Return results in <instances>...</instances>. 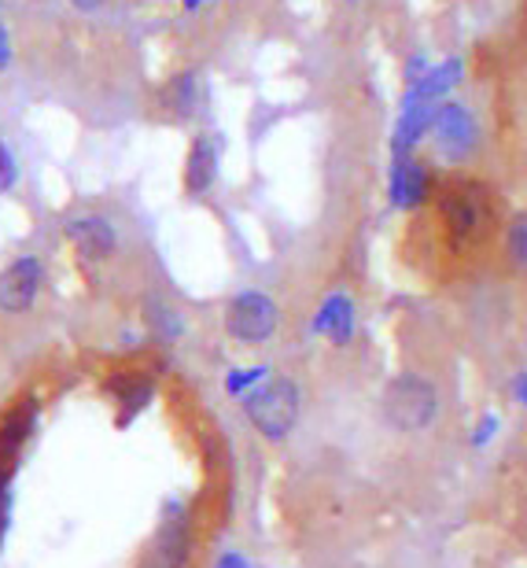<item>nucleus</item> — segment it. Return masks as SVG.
I'll list each match as a JSON object with an SVG mask.
<instances>
[{
	"label": "nucleus",
	"instance_id": "nucleus-7",
	"mask_svg": "<svg viewBox=\"0 0 527 568\" xmlns=\"http://www.w3.org/2000/svg\"><path fill=\"white\" fill-rule=\"evenodd\" d=\"M203 97H207V89H203V74L196 71V67H185V71L170 74L166 82L159 85L155 108L166 122L185 126V122H192L203 111Z\"/></svg>",
	"mask_w": 527,
	"mask_h": 568
},
{
	"label": "nucleus",
	"instance_id": "nucleus-21",
	"mask_svg": "<svg viewBox=\"0 0 527 568\" xmlns=\"http://www.w3.org/2000/svg\"><path fill=\"white\" fill-rule=\"evenodd\" d=\"M11 63V33L0 27V71H8Z\"/></svg>",
	"mask_w": 527,
	"mask_h": 568
},
{
	"label": "nucleus",
	"instance_id": "nucleus-18",
	"mask_svg": "<svg viewBox=\"0 0 527 568\" xmlns=\"http://www.w3.org/2000/svg\"><path fill=\"white\" fill-rule=\"evenodd\" d=\"M501 252H506V263L527 277V211L509 214L501 225Z\"/></svg>",
	"mask_w": 527,
	"mask_h": 568
},
{
	"label": "nucleus",
	"instance_id": "nucleus-4",
	"mask_svg": "<svg viewBox=\"0 0 527 568\" xmlns=\"http://www.w3.org/2000/svg\"><path fill=\"white\" fill-rule=\"evenodd\" d=\"M428 141L443 163L465 166L468 159H476V152L484 148V126H479V115L465 104V100L450 97L435 108Z\"/></svg>",
	"mask_w": 527,
	"mask_h": 568
},
{
	"label": "nucleus",
	"instance_id": "nucleus-10",
	"mask_svg": "<svg viewBox=\"0 0 527 568\" xmlns=\"http://www.w3.org/2000/svg\"><path fill=\"white\" fill-rule=\"evenodd\" d=\"M217 174H222V144H217L214 133H196V138L189 141L185 170H181V185H185L189 200L207 196L217 185Z\"/></svg>",
	"mask_w": 527,
	"mask_h": 568
},
{
	"label": "nucleus",
	"instance_id": "nucleus-24",
	"mask_svg": "<svg viewBox=\"0 0 527 568\" xmlns=\"http://www.w3.org/2000/svg\"><path fill=\"white\" fill-rule=\"evenodd\" d=\"M181 4H185L189 11H196V8H203V4H207V0H181Z\"/></svg>",
	"mask_w": 527,
	"mask_h": 568
},
{
	"label": "nucleus",
	"instance_id": "nucleus-8",
	"mask_svg": "<svg viewBox=\"0 0 527 568\" xmlns=\"http://www.w3.org/2000/svg\"><path fill=\"white\" fill-rule=\"evenodd\" d=\"M63 236L85 263H108L119 252V233L104 214H74V219H67Z\"/></svg>",
	"mask_w": 527,
	"mask_h": 568
},
{
	"label": "nucleus",
	"instance_id": "nucleus-2",
	"mask_svg": "<svg viewBox=\"0 0 527 568\" xmlns=\"http://www.w3.org/2000/svg\"><path fill=\"white\" fill-rule=\"evenodd\" d=\"M300 410H303V395H300V384L292 377L262 381L244 399L247 422L255 425L262 439H273V443L292 436V428L300 425Z\"/></svg>",
	"mask_w": 527,
	"mask_h": 568
},
{
	"label": "nucleus",
	"instance_id": "nucleus-14",
	"mask_svg": "<svg viewBox=\"0 0 527 568\" xmlns=\"http://www.w3.org/2000/svg\"><path fill=\"white\" fill-rule=\"evenodd\" d=\"M439 108V104H435ZM435 108L428 104H398V119L392 130V155H414L420 141H428Z\"/></svg>",
	"mask_w": 527,
	"mask_h": 568
},
{
	"label": "nucleus",
	"instance_id": "nucleus-1",
	"mask_svg": "<svg viewBox=\"0 0 527 568\" xmlns=\"http://www.w3.org/2000/svg\"><path fill=\"white\" fill-rule=\"evenodd\" d=\"M435 214H439L443 236L454 252H473L487 244L501 225L498 196L479 178H446L435 185Z\"/></svg>",
	"mask_w": 527,
	"mask_h": 568
},
{
	"label": "nucleus",
	"instance_id": "nucleus-19",
	"mask_svg": "<svg viewBox=\"0 0 527 568\" xmlns=\"http://www.w3.org/2000/svg\"><path fill=\"white\" fill-rule=\"evenodd\" d=\"M16 181H19V163H16V155H11V148L0 141V192H8Z\"/></svg>",
	"mask_w": 527,
	"mask_h": 568
},
{
	"label": "nucleus",
	"instance_id": "nucleus-9",
	"mask_svg": "<svg viewBox=\"0 0 527 568\" xmlns=\"http://www.w3.org/2000/svg\"><path fill=\"white\" fill-rule=\"evenodd\" d=\"M44 288V266L38 255H22L0 274V311L27 314Z\"/></svg>",
	"mask_w": 527,
	"mask_h": 568
},
{
	"label": "nucleus",
	"instance_id": "nucleus-23",
	"mask_svg": "<svg viewBox=\"0 0 527 568\" xmlns=\"http://www.w3.org/2000/svg\"><path fill=\"white\" fill-rule=\"evenodd\" d=\"M217 568H247V565L240 561L236 554H229V558H222V561H217Z\"/></svg>",
	"mask_w": 527,
	"mask_h": 568
},
{
	"label": "nucleus",
	"instance_id": "nucleus-15",
	"mask_svg": "<svg viewBox=\"0 0 527 568\" xmlns=\"http://www.w3.org/2000/svg\"><path fill=\"white\" fill-rule=\"evenodd\" d=\"M111 388H114V399H119V425H130L155 395L152 381L136 377V373H119V377L111 381Z\"/></svg>",
	"mask_w": 527,
	"mask_h": 568
},
{
	"label": "nucleus",
	"instance_id": "nucleus-17",
	"mask_svg": "<svg viewBox=\"0 0 527 568\" xmlns=\"http://www.w3.org/2000/svg\"><path fill=\"white\" fill-rule=\"evenodd\" d=\"M144 325H148V333L159 339V344H174V339L185 333L181 314L166 300H159V295H148V300H144Z\"/></svg>",
	"mask_w": 527,
	"mask_h": 568
},
{
	"label": "nucleus",
	"instance_id": "nucleus-11",
	"mask_svg": "<svg viewBox=\"0 0 527 568\" xmlns=\"http://www.w3.org/2000/svg\"><path fill=\"white\" fill-rule=\"evenodd\" d=\"M189 550H192L189 520L181 514H170V517H163V525H159L152 542L141 550L136 568H185Z\"/></svg>",
	"mask_w": 527,
	"mask_h": 568
},
{
	"label": "nucleus",
	"instance_id": "nucleus-22",
	"mask_svg": "<svg viewBox=\"0 0 527 568\" xmlns=\"http://www.w3.org/2000/svg\"><path fill=\"white\" fill-rule=\"evenodd\" d=\"M67 4H74L78 11H100L108 4V0H67Z\"/></svg>",
	"mask_w": 527,
	"mask_h": 568
},
{
	"label": "nucleus",
	"instance_id": "nucleus-3",
	"mask_svg": "<svg viewBox=\"0 0 527 568\" xmlns=\"http://www.w3.org/2000/svg\"><path fill=\"white\" fill-rule=\"evenodd\" d=\"M384 422L395 432H424L439 417V392L420 373H398L381 395Z\"/></svg>",
	"mask_w": 527,
	"mask_h": 568
},
{
	"label": "nucleus",
	"instance_id": "nucleus-16",
	"mask_svg": "<svg viewBox=\"0 0 527 568\" xmlns=\"http://www.w3.org/2000/svg\"><path fill=\"white\" fill-rule=\"evenodd\" d=\"M317 328L328 339H336V344H347L351 333H354V303L347 300V295H328L325 306H321V314H317Z\"/></svg>",
	"mask_w": 527,
	"mask_h": 568
},
{
	"label": "nucleus",
	"instance_id": "nucleus-25",
	"mask_svg": "<svg viewBox=\"0 0 527 568\" xmlns=\"http://www.w3.org/2000/svg\"><path fill=\"white\" fill-rule=\"evenodd\" d=\"M343 4H362V0H343Z\"/></svg>",
	"mask_w": 527,
	"mask_h": 568
},
{
	"label": "nucleus",
	"instance_id": "nucleus-5",
	"mask_svg": "<svg viewBox=\"0 0 527 568\" xmlns=\"http://www.w3.org/2000/svg\"><path fill=\"white\" fill-rule=\"evenodd\" d=\"M225 336L236 339L240 347H262L277 336L281 328V306L266 292H240L225 303L222 314Z\"/></svg>",
	"mask_w": 527,
	"mask_h": 568
},
{
	"label": "nucleus",
	"instance_id": "nucleus-6",
	"mask_svg": "<svg viewBox=\"0 0 527 568\" xmlns=\"http://www.w3.org/2000/svg\"><path fill=\"white\" fill-rule=\"evenodd\" d=\"M435 174L424 159L414 155H392V170H387V196L398 211H420L424 203L435 196Z\"/></svg>",
	"mask_w": 527,
	"mask_h": 568
},
{
	"label": "nucleus",
	"instance_id": "nucleus-20",
	"mask_svg": "<svg viewBox=\"0 0 527 568\" xmlns=\"http://www.w3.org/2000/svg\"><path fill=\"white\" fill-rule=\"evenodd\" d=\"M11 514V465H0V539H4Z\"/></svg>",
	"mask_w": 527,
	"mask_h": 568
},
{
	"label": "nucleus",
	"instance_id": "nucleus-13",
	"mask_svg": "<svg viewBox=\"0 0 527 568\" xmlns=\"http://www.w3.org/2000/svg\"><path fill=\"white\" fill-rule=\"evenodd\" d=\"M33 428H38V403L33 399H22L0 417V465H16L22 447L33 436Z\"/></svg>",
	"mask_w": 527,
	"mask_h": 568
},
{
	"label": "nucleus",
	"instance_id": "nucleus-12",
	"mask_svg": "<svg viewBox=\"0 0 527 568\" xmlns=\"http://www.w3.org/2000/svg\"><path fill=\"white\" fill-rule=\"evenodd\" d=\"M462 74H465V60H457V55L432 63L417 82L406 85L403 104H428V108L443 104V100H450L454 89L462 85Z\"/></svg>",
	"mask_w": 527,
	"mask_h": 568
}]
</instances>
